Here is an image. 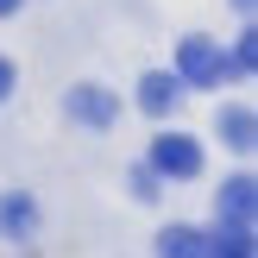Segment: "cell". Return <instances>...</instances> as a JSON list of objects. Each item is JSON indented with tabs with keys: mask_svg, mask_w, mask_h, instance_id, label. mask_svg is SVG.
<instances>
[{
	"mask_svg": "<svg viewBox=\"0 0 258 258\" xmlns=\"http://www.w3.org/2000/svg\"><path fill=\"white\" fill-rule=\"evenodd\" d=\"M151 170L158 176H196L202 170V145L196 139H183V133H164V139H151Z\"/></svg>",
	"mask_w": 258,
	"mask_h": 258,
	"instance_id": "2",
	"label": "cell"
},
{
	"mask_svg": "<svg viewBox=\"0 0 258 258\" xmlns=\"http://www.w3.org/2000/svg\"><path fill=\"white\" fill-rule=\"evenodd\" d=\"M252 57H258V44H252V32H246V38H239V50H233V63H239V70H252Z\"/></svg>",
	"mask_w": 258,
	"mask_h": 258,
	"instance_id": "10",
	"label": "cell"
},
{
	"mask_svg": "<svg viewBox=\"0 0 258 258\" xmlns=\"http://www.w3.org/2000/svg\"><path fill=\"white\" fill-rule=\"evenodd\" d=\"M133 196H139V202L158 196V170H151V164H145V170H133Z\"/></svg>",
	"mask_w": 258,
	"mask_h": 258,
	"instance_id": "9",
	"label": "cell"
},
{
	"mask_svg": "<svg viewBox=\"0 0 258 258\" xmlns=\"http://www.w3.org/2000/svg\"><path fill=\"white\" fill-rule=\"evenodd\" d=\"M13 82H19V70H13V63H7V57H0V101H7V95H13Z\"/></svg>",
	"mask_w": 258,
	"mask_h": 258,
	"instance_id": "11",
	"label": "cell"
},
{
	"mask_svg": "<svg viewBox=\"0 0 258 258\" xmlns=\"http://www.w3.org/2000/svg\"><path fill=\"white\" fill-rule=\"evenodd\" d=\"M158 258H208V233L170 227V233H158Z\"/></svg>",
	"mask_w": 258,
	"mask_h": 258,
	"instance_id": "6",
	"label": "cell"
},
{
	"mask_svg": "<svg viewBox=\"0 0 258 258\" xmlns=\"http://www.w3.org/2000/svg\"><path fill=\"white\" fill-rule=\"evenodd\" d=\"M221 221L252 227V176H233V183L221 189Z\"/></svg>",
	"mask_w": 258,
	"mask_h": 258,
	"instance_id": "7",
	"label": "cell"
},
{
	"mask_svg": "<svg viewBox=\"0 0 258 258\" xmlns=\"http://www.w3.org/2000/svg\"><path fill=\"white\" fill-rule=\"evenodd\" d=\"M176 95H183V82H176L170 70H151L145 82H139V107H145V113H170Z\"/></svg>",
	"mask_w": 258,
	"mask_h": 258,
	"instance_id": "5",
	"label": "cell"
},
{
	"mask_svg": "<svg viewBox=\"0 0 258 258\" xmlns=\"http://www.w3.org/2000/svg\"><path fill=\"white\" fill-rule=\"evenodd\" d=\"M70 113L82 126H107L113 113H120V101L107 95V88H95V82H82V88H70Z\"/></svg>",
	"mask_w": 258,
	"mask_h": 258,
	"instance_id": "3",
	"label": "cell"
},
{
	"mask_svg": "<svg viewBox=\"0 0 258 258\" xmlns=\"http://www.w3.org/2000/svg\"><path fill=\"white\" fill-rule=\"evenodd\" d=\"M32 227H38V202L32 196H19V189L0 196V239H25Z\"/></svg>",
	"mask_w": 258,
	"mask_h": 258,
	"instance_id": "4",
	"label": "cell"
},
{
	"mask_svg": "<svg viewBox=\"0 0 258 258\" xmlns=\"http://www.w3.org/2000/svg\"><path fill=\"white\" fill-rule=\"evenodd\" d=\"M25 7V0H0V19H13V13H19Z\"/></svg>",
	"mask_w": 258,
	"mask_h": 258,
	"instance_id": "12",
	"label": "cell"
},
{
	"mask_svg": "<svg viewBox=\"0 0 258 258\" xmlns=\"http://www.w3.org/2000/svg\"><path fill=\"white\" fill-rule=\"evenodd\" d=\"M239 7H252V0H239Z\"/></svg>",
	"mask_w": 258,
	"mask_h": 258,
	"instance_id": "13",
	"label": "cell"
},
{
	"mask_svg": "<svg viewBox=\"0 0 258 258\" xmlns=\"http://www.w3.org/2000/svg\"><path fill=\"white\" fill-rule=\"evenodd\" d=\"M221 76H227V57H221V44H214V38H176V82L214 88Z\"/></svg>",
	"mask_w": 258,
	"mask_h": 258,
	"instance_id": "1",
	"label": "cell"
},
{
	"mask_svg": "<svg viewBox=\"0 0 258 258\" xmlns=\"http://www.w3.org/2000/svg\"><path fill=\"white\" fill-rule=\"evenodd\" d=\"M221 133H227L233 151H252V133H258V126H252V107H227L221 113Z\"/></svg>",
	"mask_w": 258,
	"mask_h": 258,
	"instance_id": "8",
	"label": "cell"
}]
</instances>
